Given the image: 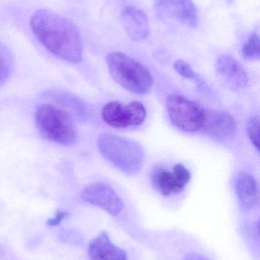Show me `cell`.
<instances>
[{"label": "cell", "instance_id": "6da1fadb", "mask_svg": "<svg viewBox=\"0 0 260 260\" xmlns=\"http://www.w3.org/2000/svg\"><path fill=\"white\" fill-rule=\"evenodd\" d=\"M31 27L38 41L54 56L72 63L82 59L80 34L70 20L49 10H38L31 20Z\"/></svg>", "mask_w": 260, "mask_h": 260}, {"label": "cell", "instance_id": "7a4b0ae2", "mask_svg": "<svg viewBox=\"0 0 260 260\" xmlns=\"http://www.w3.org/2000/svg\"><path fill=\"white\" fill-rule=\"evenodd\" d=\"M106 62L112 79L127 91L140 95L151 91L154 79L138 61L120 52H113L107 56Z\"/></svg>", "mask_w": 260, "mask_h": 260}, {"label": "cell", "instance_id": "3957f363", "mask_svg": "<svg viewBox=\"0 0 260 260\" xmlns=\"http://www.w3.org/2000/svg\"><path fill=\"white\" fill-rule=\"evenodd\" d=\"M98 148L102 155L122 172L138 173L145 162L143 148L137 142L114 135H101Z\"/></svg>", "mask_w": 260, "mask_h": 260}, {"label": "cell", "instance_id": "277c9868", "mask_svg": "<svg viewBox=\"0 0 260 260\" xmlns=\"http://www.w3.org/2000/svg\"><path fill=\"white\" fill-rule=\"evenodd\" d=\"M35 124L44 139L54 143L70 147L77 140V129L71 116L54 105H41L35 113Z\"/></svg>", "mask_w": 260, "mask_h": 260}, {"label": "cell", "instance_id": "5b68a950", "mask_svg": "<svg viewBox=\"0 0 260 260\" xmlns=\"http://www.w3.org/2000/svg\"><path fill=\"white\" fill-rule=\"evenodd\" d=\"M166 108L171 123L182 131L197 133L204 126L206 111L196 102L180 94L169 95Z\"/></svg>", "mask_w": 260, "mask_h": 260}, {"label": "cell", "instance_id": "8992f818", "mask_svg": "<svg viewBox=\"0 0 260 260\" xmlns=\"http://www.w3.org/2000/svg\"><path fill=\"white\" fill-rule=\"evenodd\" d=\"M146 116V108L138 102H131L128 105L111 102L105 105L102 111V120L115 129L139 126L145 121Z\"/></svg>", "mask_w": 260, "mask_h": 260}, {"label": "cell", "instance_id": "52a82bcc", "mask_svg": "<svg viewBox=\"0 0 260 260\" xmlns=\"http://www.w3.org/2000/svg\"><path fill=\"white\" fill-rule=\"evenodd\" d=\"M154 7L162 19L177 21L190 27L198 24V13L192 0H155Z\"/></svg>", "mask_w": 260, "mask_h": 260}, {"label": "cell", "instance_id": "ba28073f", "mask_svg": "<svg viewBox=\"0 0 260 260\" xmlns=\"http://www.w3.org/2000/svg\"><path fill=\"white\" fill-rule=\"evenodd\" d=\"M190 180V172L181 164L176 165L171 171L164 168H156L151 174L154 187L164 197L183 192Z\"/></svg>", "mask_w": 260, "mask_h": 260}, {"label": "cell", "instance_id": "9c48e42d", "mask_svg": "<svg viewBox=\"0 0 260 260\" xmlns=\"http://www.w3.org/2000/svg\"><path fill=\"white\" fill-rule=\"evenodd\" d=\"M82 200L100 208L111 216H117L124 209L122 199L108 185L96 183L86 186L81 193Z\"/></svg>", "mask_w": 260, "mask_h": 260}, {"label": "cell", "instance_id": "30bf717a", "mask_svg": "<svg viewBox=\"0 0 260 260\" xmlns=\"http://www.w3.org/2000/svg\"><path fill=\"white\" fill-rule=\"evenodd\" d=\"M215 72L220 82L232 91H238L248 83V76L244 67L232 56H220L215 64Z\"/></svg>", "mask_w": 260, "mask_h": 260}, {"label": "cell", "instance_id": "8fae6325", "mask_svg": "<svg viewBox=\"0 0 260 260\" xmlns=\"http://www.w3.org/2000/svg\"><path fill=\"white\" fill-rule=\"evenodd\" d=\"M237 122L229 113L221 111H206L203 131L218 139H226L235 134Z\"/></svg>", "mask_w": 260, "mask_h": 260}, {"label": "cell", "instance_id": "7c38bea8", "mask_svg": "<svg viewBox=\"0 0 260 260\" xmlns=\"http://www.w3.org/2000/svg\"><path fill=\"white\" fill-rule=\"evenodd\" d=\"M121 21L127 35L133 41H143L149 35V21L146 14L140 9L128 6L122 12Z\"/></svg>", "mask_w": 260, "mask_h": 260}, {"label": "cell", "instance_id": "4fadbf2b", "mask_svg": "<svg viewBox=\"0 0 260 260\" xmlns=\"http://www.w3.org/2000/svg\"><path fill=\"white\" fill-rule=\"evenodd\" d=\"M89 255L91 260H128L125 250L114 245L105 232L90 242Z\"/></svg>", "mask_w": 260, "mask_h": 260}, {"label": "cell", "instance_id": "5bb4252c", "mask_svg": "<svg viewBox=\"0 0 260 260\" xmlns=\"http://www.w3.org/2000/svg\"><path fill=\"white\" fill-rule=\"evenodd\" d=\"M236 193L245 209H254L259 204V189L254 177L250 174L240 175L235 183Z\"/></svg>", "mask_w": 260, "mask_h": 260}, {"label": "cell", "instance_id": "9a60e30c", "mask_svg": "<svg viewBox=\"0 0 260 260\" xmlns=\"http://www.w3.org/2000/svg\"><path fill=\"white\" fill-rule=\"evenodd\" d=\"M13 59L10 51L0 44V87L3 86L12 75Z\"/></svg>", "mask_w": 260, "mask_h": 260}, {"label": "cell", "instance_id": "2e32d148", "mask_svg": "<svg viewBox=\"0 0 260 260\" xmlns=\"http://www.w3.org/2000/svg\"><path fill=\"white\" fill-rule=\"evenodd\" d=\"M243 56L248 60H257L260 57L259 35L253 32L248 38L242 49Z\"/></svg>", "mask_w": 260, "mask_h": 260}, {"label": "cell", "instance_id": "e0dca14e", "mask_svg": "<svg viewBox=\"0 0 260 260\" xmlns=\"http://www.w3.org/2000/svg\"><path fill=\"white\" fill-rule=\"evenodd\" d=\"M247 133L255 148L259 150V117H252L247 123Z\"/></svg>", "mask_w": 260, "mask_h": 260}, {"label": "cell", "instance_id": "ac0fdd59", "mask_svg": "<svg viewBox=\"0 0 260 260\" xmlns=\"http://www.w3.org/2000/svg\"><path fill=\"white\" fill-rule=\"evenodd\" d=\"M174 69L182 77L187 79H194L196 78V74L188 62L183 59H179L174 64Z\"/></svg>", "mask_w": 260, "mask_h": 260}, {"label": "cell", "instance_id": "d6986e66", "mask_svg": "<svg viewBox=\"0 0 260 260\" xmlns=\"http://www.w3.org/2000/svg\"><path fill=\"white\" fill-rule=\"evenodd\" d=\"M69 213L67 212H64V211H58L56 212V215L53 218H50V219L47 221V225L49 226H56L58 225L64 218H67L68 216Z\"/></svg>", "mask_w": 260, "mask_h": 260}, {"label": "cell", "instance_id": "ffe728a7", "mask_svg": "<svg viewBox=\"0 0 260 260\" xmlns=\"http://www.w3.org/2000/svg\"><path fill=\"white\" fill-rule=\"evenodd\" d=\"M183 260H209L205 256H201L197 253H190V254L186 255V257Z\"/></svg>", "mask_w": 260, "mask_h": 260}]
</instances>
